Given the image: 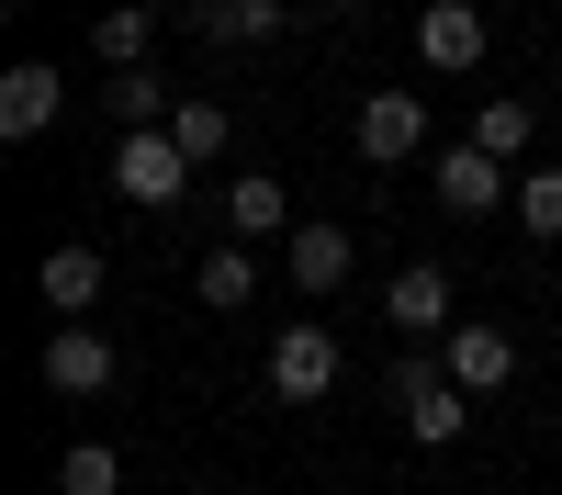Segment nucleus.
Listing matches in <instances>:
<instances>
[{"mask_svg":"<svg viewBox=\"0 0 562 495\" xmlns=\"http://www.w3.org/2000/svg\"><path fill=\"white\" fill-rule=\"evenodd\" d=\"M90 45H102V68H147L158 57V12L147 0H113V12L90 23Z\"/></svg>","mask_w":562,"mask_h":495,"instance_id":"4468645a","label":"nucleus"},{"mask_svg":"<svg viewBox=\"0 0 562 495\" xmlns=\"http://www.w3.org/2000/svg\"><path fill=\"white\" fill-rule=\"evenodd\" d=\"M34 282H45V304H68V327H79V304H102V248H45V270H34Z\"/></svg>","mask_w":562,"mask_h":495,"instance_id":"ddd939ff","label":"nucleus"},{"mask_svg":"<svg viewBox=\"0 0 562 495\" xmlns=\"http://www.w3.org/2000/svg\"><path fill=\"white\" fill-rule=\"evenodd\" d=\"M394 417H405V439H428V450H450L461 428H473V394L450 383V360H428V349H405V360H394Z\"/></svg>","mask_w":562,"mask_h":495,"instance_id":"f257e3e1","label":"nucleus"},{"mask_svg":"<svg viewBox=\"0 0 562 495\" xmlns=\"http://www.w3.org/2000/svg\"><path fill=\"white\" fill-rule=\"evenodd\" d=\"M349 147L371 169H405V158H428V102L416 90H371V102L349 113Z\"/></svg>","mask_w":562,"mask_h":495,"instance_id":"7ed1b4c3","label":"nucleus"},{"mask_svg":"<svg viewBox=\"0 0 562 495\" xmlns=\"http://www.w3.org/2000/svg\"><path fill=\"white\" fill-rule=\"evenodd\" d=\"M428 192H439V214H506V169L461 135V147H439L428 158Z\"/></svg>","mask_w":562,"mask_h":495,"instance_id":"39448f33","label":"nucleus"},{"mask_svg":"<svg viewBox=\"0 0 562 495\" xmlns=\"http://www.w3.org/2000/svg\"><path fill=\"white\" fill-rule=\"evenodd\" d=\"M57 113H68V79L45 68V57H23L12 79H0V135H12V147H34V135L57 124Z\"/></svg>","mask_w":562,"mask_h":495,"instance_id":"423d86ee","label":"nucleus"},{"mask_svg":"<svg viewBox=\"0 0 562 495\" xmlns=\"http://www.w3.org/2000/svg\"><path fill=\"white\" fill-rule=\"evenodd\" d=\"M102 113H113L124 135H147V124H169L180 102H158V68H113V79H102Z\"/></svg>","mask_w":562,"mask_h":495,"instance_id":"2eb2a0df","label":"nucleus"},{"mask_svg":"<svg viewBox=\"0 0 562 495\" xmlns=\"http://www.w3.org/2000/svg\"><path fill=\"white\" fill-rule=\"evenodd\" d=\"M225 225H237V248L281 237V225H293V203H281V180H270V169H237V192H225Z\"/></svg>","mask_w":562,"mask_h":495,"instance_id":"f8f14e48","label":"nucleus"},{"mask_svg":"<svg viewBox=\"0 0 562 495\" xmlns=\"http://www.w3.org/2000/svg\"><path fill=\"white\" fill-rule=\"evenodd\" d=\"M484 12H473V0H428V12H416V57H428V68H484Z\"/></svg>","mask_w":562,"mask_h":495,"instance_id":"0eeeda50","label":"nucleus"},{"mask_svg":"<svg viewBox=\"0 0 562 495\" xmlns=\"http://www.w3.org/2000/svg\"><path fill=\"white\" fill-rule=\"evenodd\" d=\"M113 192H124V203H147V214H169L180 192H192V158H180V135H169V124H147V135H124V147H113Z\"/></svg>","mask_w":562,"mask_h":495,"instance_id":"f03ea898","label":"nucleus"},{"mask_svg":"<svg viewBox=\"0 0 562 495\" xmlns=\"http://www.w3.org/2000/svg\"><path fill=\"white\" fill-rule=\"evenodd\" d=\"M529 135H540V124H529V102H484V113H473V147H484L495 169H506V158H518V147H529Z\"/></svg>","mask_w":562,"mask_h":495,"instance_id":"a211bd4d","label":"nucleus"},{"mask_svg":"<svg viewBox=\"0 0 562 495\" xmlns=\"http://www.w3.org/2000/svg\"><path fill=\"white\" fill-rule=\"evenodd\" d=\"M518 225H529V237H562V169H529L518 180Z\"/></svg>","mask_w":562,"mask_h":495,"instance_id":"412c9836","label":"nucleus"},{"mask_svg":"<svg viewBox=\"0 0 562 495\" xmlns=\"http://www.w3.org/2000/svg\"><path fill=\"white\" fill-rule=\"evenodd\" d=\"M169 135H180V158L203 169V158H225V135H237V124H225L214 102H180V113H169Z\"/></svg>","mask_w":562,"mask_h":495,"instance_id":"6ab92c4d","label":"nucleus"},{"mask_svg":"<svg viewBox=\"0 0 562 495\" xmlns=\"http://www.w3.org/2000/svg\"><path fill=\"white\" fill-rule=\"evenodd\" d=\"M383 315H394L405 338H450V327H461V315H450V270H428V259L394 270V282H383Z\"/></svg>","mask_w":562,"mask_h":495,"instance_id":"6e6552de","label":"nucleus"},{"mask_svg":"<svg viewBox=\"0 0 562 495\" xmlns=\"http://www.w3.org/2000/svg\"><path fill=\"white\" fill-rule=\"evenodd\" d=\"M270 394H281V405H315V394H338V327L293 315V327L270 338Z\"/></svg>","mask_w":562,"mask_h":495,"instance_id":"20e7f679","label":"nucleus"},{"mask_svg":"<svg viewBox=\"0 0 562 495\" xmlns=\"http://www.w3.org/2000/svg\"><path fill=\"white\" fill-rule=\"evenodd\" d=\"M439 360H450V383H461V394L518 383V338H506V327H450V338H439Z\"/></svg>","mask_w":562,"mask_h":495,"instance_id":"1a4fd4ad","label":"nucleus"},{"mask_svg":"<svg viewBox=\"0 0 562 495\" xmlns=\"http://www.w3.org/2000/svg\"><path fill=\"white\" fill-rule=\"evenodd\" d=\"M192 12H203L214 45H270L281 34V0H192Z\"/></svg>","mask_w":562,"mask_h":495,"instance_id":"dca6fc26","label":"nucleus"},{"mask_svg":"<svg viewBox=\"0 0 562 495\" xmlns=\"http://www.w3.org/2000/svg\"><path fill=\"white\" fill-rule=\"evenodd\" d=\"M203 304H225V315L259 304V259H248V248H214V259H203Z\"/></svg>","mask_w":562,"mask_h":495,"instance_id":"f3484780","label":"nucleus"},{"mask_svg":"<svg viewBox=\"0 0 562 495\" xmlns=\"http://www.w3.org/2000/svg\"><path fill=\"white\" fill-rule=\"evenodd\" d=\"M57 484H68V495H124V462H113L102 439H79L68 462H57Z\"/></svg>","mask_w":562,"mask_h":495,"instance_id":"aec40b11","label":"nucleus"},{"mask_svg":"<svg viewBox=\"0 0 562 495\" xmlns=\"http://www.w3.org/2000/svg\"><path fill=\"white\" fill-rule=\"evenodd\" d=\"M113 383V338L102 327H57L45 338V394H102Z\"/></svg>","mask_w":562,"mask_h":495,"instance_id":"9d476101","label":"nucleus"},{"mask_svg":"<svg viewBox=\"0 0 562 495\" xmlns=\"http://www.w3.org/2000/svg\"><path fill=\"white\" fill-rule=\"evenodd\" d=\"M349 225H293V248H281V270H293V293H338L349 282Z\"/></svg>","mask_w":562,"mask_h":495,"instance_id":"9b49d317","label":"nucleus"}]
</instances>
